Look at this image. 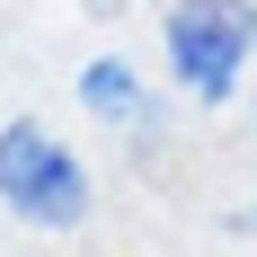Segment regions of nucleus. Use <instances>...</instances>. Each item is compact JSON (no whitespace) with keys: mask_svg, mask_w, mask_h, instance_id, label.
Instances as JSON below:
<instances>
[{"mask_svg":"<svg viewBox=\"0 0 257 257\" xmlns=\"http://www.w3.org/2000/svg\"><path fill=\"white\" fill-rule=\"evenodd\" d=\"M80 106H89L98 124H124V133L151 124V98H142V80H133L124 62H89V71H80Z\"/></svg>","mask_w":257,"mask_h":257,"instance_id":"nucleus-3","label":"nucleus"},{"mask_svg":"<svg viewBox=\"0 0 257 257\" xmlns=\"http://www.w3.org/2000/svg\"><path fill=\"white\" fill-rule=\"evenodd\" d=\"M160 45H169V71L186 80V98L222 106L257 53V0H169Z\"/></svg>","mask_w":257,"mask_h":257,"instance_id":"nucleus-1","label":"nucleus"},{"mask_svg":"<svg viewBox=\"0 0 257 257\" xmlns=\"http://www.w3.org/2000/svg\"><path fill=\"white\" fill-rule=\"evenodd\" d=\"M0 204L36 222V231H80L89 222V178H80V160L53 142L36 115L18 124H0Z\"/></svg>","mask_w":257,"mask_h":257,"instance_id":"nucleus-2","label":"nucleus"}]
</instances>
